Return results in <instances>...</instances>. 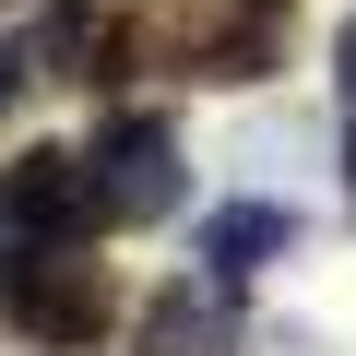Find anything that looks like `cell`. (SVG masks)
I'll list each match as a JSON object with an SVG mask.
<instances>
[{"mask_svg": "<svg viewBox=\"0 0 356 356\" xmlns=\"http://www.w3.org/2000/svg\"><path fill=\"white\" fill-rule=\"evenodd\" d=\"M285 238H297V214H285V202H226V214L202 226V273H261Z\"/></svg>", "mask_w": 356, "mask_h": 356, "instance_id": "5b68a950", "label": "cell"}, {"mask_svg": "<svg viewBox=\"0 0 356 356\" xmlns=\"http://www.w3.org/2000/svg\"><path fill=\"white\" fill-rule=\"evenodd\" d=\"M24 83H36V48H24L13 24H0V107H24Z\"/></svg>", "mask_w": 356, "mask_h": 356, "instance_id": "8992f818", "label": "cell"}, {"mask_svg": "<svg viewBox=\"0 0 356 356\" xmlns=\"http://www.w3.org/2000/svg\"><path fill=\"white\" fill-rule=\"evenodd\" d=\"M95 191H107V226H166L178 214V119L166 107H107Z\"/></svg>", "mask_w": 356, "mask_h": 356, "instance_id": "7a4b0ae2", "label": "cell"}, {"mask_svg": "<svg viewBox=\"0 0 356 356\" xmlns=\"http://www.w3.org/2000/svg\"><path fill=\"white\" fill-rule=\"evenodd\" d=\"M238 273H178L143 309V356H238Z\"/></svg>", "mask_w": 356, "mask_h": 356, "instance_id": "277c9868", "label": "cell"}, {"mask_svg": "<svg viewBox=\"0 0 356 356\" xmlns=\"http://www.w3.org/2000/svg\"><path fill=\"white\" fill-rule=\"evenodd\" d=\"M0 214H13V238H36V250H83V238L107 226L95 154H72V143H24V166L0 178Z\"/></svg>", "mask_w": 356, "mask_h": 356, "instance_id": "3957f363", "label": "cell"}, {"mask_svg": "<svg viewBox=\"0 0 356 356\" xmlns=\"http://www.w3.org/2000/svg\"><path fill=\"white\" fill-rule=\"evenodd\" d=\"M332 83L356 95V13H344V36H332Z\"/></svg>", "mask_w": 356, "mask_h": 356, "instance_id": "52a82bcc", "label": "cell"}, {"mask_svg": "<svg viewBox=\"0 0 356 356\" xmlns=\"http://www.w3.org/2000/svg\"><path fill=\"white\" fill-rule=\"evenodd\" d=\"M0 332L13 344H36V356H95L107 332H119V285L83 261V250H13L0 261Z\"/></svg>", "mask_w": 356, "mask_h": 356, "instance_id": "6da1fadb", "label": "cell"}, {"mask_svg": "<svg viewBox=\"0 0 356 356\" xmlns=\"http://www.w3.org/2000/svg\"><path fill=\"white\" fill-rule=\"evenodd\" d=\"M344 191H356V143H344Z\"/></svg>", "mask_w": 356, "mask_h": 356, "instance_id": "ba28073f", "label": "cell"}]
</instances>
